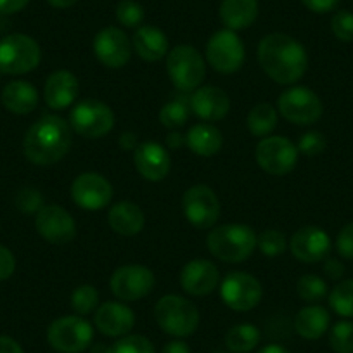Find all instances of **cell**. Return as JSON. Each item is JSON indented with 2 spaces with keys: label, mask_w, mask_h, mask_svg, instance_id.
Listing matches in <instances>:
<instances>
[{
  "label": "cell",
  "mask_w": 353,
  "mask_h": 353,
  "mask_svg": "<svg viewBox=\"0 0 353 353\" xmlns=\"http://www.w3.org/2000/svg\"><path fill=\"white\" fill-rule=\"evenodd\" d=\"M71 141V125L57 114H46L28 128L23 151L33 165L49 166L68 154Z\"/></svg>",
  "instance_id": "2"
},
{
  "label": "cell",
  "mask_w": 353,
  "mask_h": 353,
  "mask_svg": "<svg viewBox=\"0 0 353 353\" xmlns=\"http://www.w3.org/2000/svg\"><path fill=\"white\" fill-rule=\"evenodd\" d=\"M118 142H120V145L125 149V151H134V149L139 145L137 135L132 134V132H125V134H121L120 139H118Z\"/></svg>",
  "instance_id": "50"
},
{
  "label": "cell",
  "mask_w": 353,
  "mask_h": 353,
  "mask_svg": "<svg viewBox=\"0 0 353 353\" xmlns=\"http://www.w3.org/2000/svg\"><path fill=\"white\" fill-rule=\"evenodd\" d=\"M291 253L303 263H317L331 253V237L324 229L307 225L298 229L290 241Z\"/></svg>",
  "instance_id": "18"
},
{
  "label": "cell",
  "mask_w": 353,
  "mask_h": 353,
  "mask_svg": "<svg viewBox=\"0 0 353 353\" xmlns=\"http://www.w3.org/2000/svg\"><path fill=\"white\" fill-rule=\"evenodd\" d=\"M329 305L338 315L353 319V279L336 284L329 293Z\"/></svg>",
  "instance_id": "33"
},
{
  "label": "cell",
  "mask_w": 353,
  "mask_h": 353,
  "mask_svg": "<svg viewBox=\"0 0 353 353\" xmlns=\"http://www.w3.org/2000/svg\"><path fill=\"white\" fill-rule=\"evenodd\" d=\"M248 130L251 132V135L254 137H269L277 127V111L272 104L261 103L256 104L254 108H251V111L248 113Z\"/></svg>",
  "instance_id": "30"
},
{
  "label": "cell",
  "mask_w": 353,
  "mask_h": 353,
  "mask_svg": "<svg viewBox=\"0 0 353 353\" xmlns=\"http://www.w3.org/2000/svg\"><path fill=\"white\" fill-rule=\"evenodd\" d=\"M191 111L205 121H219L230 111V99L222 88L206 85L196 88L189 99Z\"/></svg>",
  "instance_id": "22"
},
{
  "label": "cell",
  "mask_w": 353,
  "mask_h": 353,
  "mask_svg": "<svg viewBox=\"0 0 353 353\" xmlns=\"http://www.w3.org/2000/svg\"><path fill=\"white\" fill-rule=\"evenodd\" d=\"M296 293L307 303H317L327 294V284L322 277L307 274L296 281Z\"/></svg>",
  "instance_id": "34"
},
{
  "label": "cell",
  "mask_w": 353,
  "mask_h": 353,
  "mask_svg": "<svg viewBox=\"0 0 353 353\" xmlns=\"http://www.w3.org/2000/svg\"><path fill=\"white\" fill-rule=\"evenodd\" d=\"M80 92V83L78 78L71 71L59 70L49 74L43 87V97L50 110H66L77 101Z\"/></svg>",
  "instance_id": "23"
},
{
  "label": "cell",
  "mask_w": 353,
  "mask_h": 353,
  "mask_svg": "<svg viewBox=\"0 0 353 353\" xmlns=\"http://www.w3.org/2000/svg\"><path fill=\"white\" fill-rule=\"evenodd\" d=\"M94 54L106 68L120 70L132 57V43L125 32L117 26L103 28L94 39Z\"/></svg>",
  "instance_id": "17"
},
{
  "label": "cell",
  "mask_w": 353,
  "mask_h": 353,
  "mask_svg": "<svg viewBox=\"0 0 353 353\" xmlns=\"http://www.w3.org/2000/svg\"><path fill=\"white\" fill-rule=\"evenodd\" d=\"M166 145H168L170 149H181L185 145V135L179 134V132H172V134H168V137H166Z\"/></svg>",
  "instance_id": "51"
},
{
  "label": "cell",
  "mask_w": 353,
  "mask_h": 353,
  "mask_svg": "<svg viewBox=\"0 0 353 353\" xmlns=\"http://www.w3.org/2000/svg\"><path fill=\"white\" fill-rule=\"evenodd\" d=\"M329 346L336 353H353V322L341 321L329 332Z\"/></svg>",
  "instance_id": "36"
},
{
  "label": "cell",
  "mask_w": 353,
  "mask_h": 353,
  "mask_svg": "<svg viewBox=\"0 0 353 353\" xmlns=\"http://www.w3.org/2000/svg\"><path fill=\"white\" fill-rule=\"evenodd\" d=\"M182 208L188 222L196 229H212L220 216L219 196L205 184L192 185L184 192Z\"/></svg>",
  "instance_id": "13"
},
{
  "label": "cell",
  "mask_w": 353,
  "mask_h": 353,
  "mask_svg": "<svg viewBox=\"0 0 353 353\" xmlns=\"http://www.w3.org/2000/svg\"><path fill=\"white\" fill-rule=\"evenodd\" d=\"M331 30L341 42H353V12L339 11L332 16Z\"/></svg>",
  "instance_id": "41"
},
{
  "label": "cell",
  "mask_w": 353,
  "mask_h": 353,
  "mask_svg": "<svg viewBox=\"0 0 353 353\" xmlns=\"http://www.w3.org/2000/svg\"><path fill=\"white\" fill-rule=\"evenodd\" d=\"M70 125L85 139H101L114 127V114L108 104L96 99L80 101L73 106Z\"/></svg>",
  "instance_id": "8"
},
{
  "label": "cell",
  "mask_w": 353,
  "mask_h": 353,
  "mask_svg": "<svg viewBox=\"0 0 353 353\" xmlns=\"http://www.w3.org/2000/svg\"><path fill=\"white\" fill-rule=\"evenodd\" d=\"M92 324L81 315L59 317L47 329V341L57 353H81L92 345Z\"/></svg>",
  "instance_id": "7"
},
{
  "label": "cell",
  "mask_w": 353,
  "mask_h": 353,
  "mask_svg": "<svg viewBox=\"0 0 353 353\" xmlns=\"http://www.w3.org/2000/svg\"><path fill=\"white\" fill-rule=\"evenodd\" d=\"M99 305V291L90 284H81L71 294V307L77 315H88Z\"/></svg>",
  "instance_id": "35"
},
{
  "label": "cell",
  "mask_w": 353,
  "mask_h": 353,
  "mask_svg": "<svg viewBox=\"0 0 353 353\" xmlns=\"http://www.w3.org/2000/svg\"><path fill=\"white\" fill-rule=\"evenodd\" d=\"M106 353H156L154 346L145 336L127 334L114 341Z\"/></svg>",
  "instance_id": "37"
},
{
  "label": "cell",
  "mask_w": 353,
  "mask_h": 353,
  "mask_svg": "<svg viewBox=\"0 0 353 353\" xmlns=\"http://www.w3.org/2000/svg\"><path fill=\"white\" fill-rule=\"evenodd\" d=\"M258 63L261 70L281 85H293L308 68L305 47L286 33H269L258 43Z\"/></svg>",
  "instance_id": "1"
},
{
  "label": "cell",
  "mask_w": 353,
  "mask_h": 353,
  "mask_svg": "<svg viewBox=\"0 0 353 353\" xmlns=\"http://www.w3.org/2000/svg\"><path fill=\"white\" fill-rule=\"evenodd\" d=\"M220 283V272L210 260L196 258L184 265L181 270L182 290L192 296H205L213 293Z\"/></svg>",
  "instance_id": "20"
},
{
  "label": "cell",
  "mask_w": 353,
  "mask_h": 353,
  "mask_svg": "<svg viewBox=\"0 0 353 353\" xmlns=\"http://www.w3.org/2000/svg\"><path fill=\"white\" fill-rule=\"evenodd\" d=\"M298 148L286 137L269 135L263 137L256 145L254 158L258 166L270 175H286L296 166L298 163Z\"/></svg>",
  "instance_id": "11"
},
{
  "label": "cell",
  "mask_w": 353,
  "mask_h": 353,
  "mask_svg": "<svg viewBox=\"0 0 353 353\" xmlns=\"http://www.w3.org/2000/svg\"><path fill=\"white\" fill-rule=\"evenodd\" d=\"M219 12L227 30L250 28L258 18V0H222Z\"/></svg>",
  "instance_id": "27"
},
{
  "label": "cell",
  "mask_w": 353,
  "mask_h": 353,
  "mask_svg": "<svg viewBox=\"0 0 353 353\" xmlns=\"http://www.w3.org/2000/svg\"><path fill=\"white\" fill-rule=\"evenodd\" d=\"M117 19L127 28H139L144 21V9L135 0H121L117 6Z\"/></svg>",
  "instance_id": "39"
},
{
  "label": "cell",
  "mask_w": 353,
  "mask_h": 353,
  "mask_svg": "<svg viewBox=\"0 0 353 353\" xmlns=\"http://www.w3.org/2000/svg\"><path fill=\"white\" fill-rule=\"evenodd\" d=\"M135 52L148 63H158L168 54V39L165 32L156 26H139L132 40Z\"/></svg>",
  "instance_id": "25"
},
{
  "label": "cell",
  "mask_w": 353,
  "mask_h": 353,
  "mask_svg": "<svg viewBox=\"0 0 353 353\" xmlns=\"http://www.w3.org/2000/svg\"><path fill=\"white\" fill-rule=\"evenodd\" d=\"M212 353H230V352H223V350H215V352H212Z\"/></svg>",
  "instance_id": "54"
},
{
  "label": "cell",
  "mask_w": 353,
  "mask_h": 353,
  "mask_svg": "<svg viewBox=\"0 0 353 353\" xmlns=\"http://www.w3.org/2000/svg\"><path fill=\"white\" fill-rule=\"evenodd\" d=\"M134 165L142 179L149 182L163 181L172 168L168 151L158 142H141L134 149Z\"/></svg>",
  "instance_id": "19"
},
{
  "label": "cell",
  "mask_w": 353,
  "mask_h": 353,
  "mask_svg": "<svg viewBox=\"0 0 353 353\" xmlns=\"http://www.w3.org/2000/svg\"><path fill=\"white\" fill-rule=\"evenodd\" d=\"M108 223L120 236L132 237L142 232L145 225V216L141 206L135 205V203L120 201L110 208Z\"/></svg>",
  "instance_id": "24"
},
{
  "label": "cell",
  "mask_w": 353,
  "mask_h": 353,
  "mask_svg": "<svg viewBox=\"0 0 353 353\" xmlns=\"http://www.w3.org/2000/svg\"><path fill=\"white\" fill-rule=\"evenodd\" d=\"M16 270V258L11 250L0 244V281H6L14 274Z\"/></svg>",
  "instance_id": "44"
},
{
  "label": "cell",
  "mask_w": 353,
  "mask_h": 353,
  "mask_svg": "<svg viewBox=\"0 0 353 353\" xmlns=\"http://www.w3.org/2000/svg\"><path fill=\"white\" fill-rule=\"evenodd\" d=\"M154 274L144 265L118 267L110 279V288L121 301H137L148 296L154 288Z\"/></svg>",
  "instance_id": "14"
},
{
  "label": "cell",
  "mask_w": 353,
  "mask_h": 353,
  "mask_svg": "<svg viewBox=\"0 0 353 353\" xmlns=\"http://www.w3.org/2000/svg\"><path fill=\"white\" fill-rule=\"evenodd\" d=\"M166 71L176 90L194 92L205 80V59L194 47L176 46L166 54Z\"/></svg>",
  "instance_id": "5"
},
{
  "label": "cell",
  "mask_w": 353,
  "mask_h": 353,
  "mask_svg": "<svg viewBox=\"0 0 353 353\" xmlns=\"http://www.w3.org/2000/svg\"><path fill=\"white\" fill-rule=\"evenodd\" d=\"M222 301L234 312L253 310L263 296V290L256 277L246 272H230L220 284Z\"/></svg>",
  "instance_id": "12"
},
{
  "label": "cell",
  "mask_w": 353,
  "mask_h": 353,
  "mask_svg": "<svg viewBox=\"0 0 353 353\" xmlns=\"http://www.w3.org/2000/svg\"><path fill=\"white\" fill-rule=\"evenodd\" d=\"M0 353H25L21 345L11 336H0Z\"/></svg>",
  "instance_id": "48"
},
{
  "label": "cell",
  "mask_w": 353,
  "mask_h": 353,
  "mask_svg": "<svg viewBox=\"0 0 353 353\" xmlns=\"http://www.w3.org/2000/svg\"><path fill=\"white\" fill-rule=\"evenodd\" d=\"M256 248H260L265 256H279L288 250V239L281 230L267 229L258 236Z\"/></svg>",
  "instance_id": "38"
},
{
  "label": "cell",
  "mask_w": 353,
  "mask_h": 353,
  "mask_svg": "<svg viewBox=\"0 0 353 353\" xmlns=\"http://www.w3.org/2000/svg\"><path fill=\"white\" fill-rule=\"evenodd\" d=\"M2 104L14 114H28L39 106V92L30 81H9L2 90Z\"/></svg>",
  "instance_id": "26"
},
{
  "label": "cell",
  "mask_w": 353,
  "mask_h": 353,
  "mask_svg": "<svg viewBox=\"0 0 353 353\" xmlns=\"http://www.w3.org/2000/svg\"><path fill=\"white\" fill-rule=\"evenodd\" d=\"M14 201L23 213H39L43 206V196L35 188H23L18 191Z\"/></svg>",
  "instance_id": "40"
},
{
  "label": "cell",
  "mask_w": 353,
  "mask_h": 353,
  "mask_svg": "<svg viewBox=\"0 0 353 353\" xmlns=\"http://www.w3.org/2000/svg\"><path fill=\"white\" fill-rule=\"evenodd\" d=\"M42 61L37 40L25 33H12L0 40V73L25 74L35 70Z\"/></svg>",
  "instance_id": "6"
},
{
  "label": "cell",
  "mask_w": 353,
  "mask_h": 353,
  "mask_svg": "<svg viewBox=\"0 0 353 353\" xmlns=\"http://www.w3.org/2000/svg\"><path fill=\"white\" fill-rule=\"evenodd\" d=\"M94 324L110 338H121L127 336L135 325V314L130 307L118 301H106L101 305L94 315Z\"/></svg>",
  "instance_id": "21"
},
{
  "label": "cell",
  "mask_w": 353,
  "mask_h": 353,
  "mask_svg": "<svg viewBox=\"0 0 353 353\" xmlns=\"http://www.w3.org/2000/svg\"><path fill=\"white\" fill-rule=\"evenodd\" d=\"M185 145L191 149L194 154L210 156L219 154L223 145V137L216 127L210 123H196L189 128L185 135Z\"/></svg>",
  "instance_id": "28"
},
{
  "label": "cell",
  "mask_w": 353,
  "mask_h": 353,
  "mask_svg": "<svg viewBox=\"0 0 353 353\" xmlns=\"http://www.w3.org/2000/svg\"><path fill=\"white\" fill-rule=\"evenodd\" d=\"M301 4L312 12H317V14H325V12L336 9V6L339 4V0H301Z\"/></svg>",
  "instance_id": "45"
},
{
  "label": "cell",
  "mask_w": 353,
  "mask_h": 353,
  "mask_svg": "<svg viewBox=\"0 0 353 353\" xmlns=\"http://www.w3.org/2000/svg\"><path fill=\"white\" fill-rule=\"evenodd\" d=\"M277 108L279 113L294 125H312L324 113L321 97L308 87L288 88L281 94Z\"/></svg>",
  "instance_id": "10"
},
{
  "label": "cell",
  "mask_w": 353,
  "mask_h": 353,
  "mask_svg": "<svg viewBox=\"0 0 353 353\" xmlns=\"http://www.w3.org/2000/svg\"><path fill=\"white\" fill-rule=\"evenodd\" d=\"M336 250L346 260H353V222L343 227L336 239Z\"/></svg>",
  "instance_id": "43"
},
{
  "label": "cell",
  "mask_w": 353,
  "mask_h": 353,
  "mask_svg": "<svg viewBox=\"0 0 353 353\" xmlns=\"http://www.w3.org/2000/svg\"><path fill=\"white\" fill-rule=\"evenodd\" d=\"M35 229L50 244L64 246L77 236V223L70 212L57 205H43L35 216Z\"/></svg>",
  "instance_id": "16"
},
{
  "label": "cell",
  "mask_w": 353,
  "mask_h": 353,
  "mask_svg": "<svg viewBox=\"0 0 353 353\" xmlns=\"http://www.w3.org/2000/svg\"><path fill=\"white\" fill-rule=\"evenodd\" d=\"M113 198V185L106 176L96 172H85L78 175L71 184V199L74 205L87 212L106 208Z\"/></svg>",
  "instance_id": "15"
},
{
  "label": "cell",
  "mask_w": 353,
  "mask_h": 353,
  "mask_svg": "<svg viewBox=\"0 0 353 353\" xmlns=\"http://www.w3.org/2000/svg\"><path fill=\"white\" fill-rule=\"evenodd\" d=\"M189 114H191L189 101L182 99V97L172 99L170 103H166L165 106L161 108V111H159V123H161L163 127L173 130V128H179L182 127V125H185Z\"/></svg>",
  "instance_id": "32"
},
{
  "label": "cell",
  "mask_w": 353,
  "mask_h": 353,
  "mask_svg": "<svg viewBox=\"0 0 353 353\" xmlns=\"http://www.w3.org/2000/svg\"><path fill=\"white\" fill-rule=\"evenodd\" d=\"M324 270L327 274V277H331V279H339L345 274V265L339 260H336V258H325Z\"/></svg>",
  "instance_id": "47"
},
{
  "label": "cell",
  "mask_w": 353,
  "mask_h": 353,
  "mask_svg": "<svg viewBox=\"0 0 353 353\" xmlns=\"http://www.w3.org/2000/svg\"><path fill=\"white\" fill-rule=\"evenodd\" d=\"M325 144H327V141H325L324 134H322V132H317V130H312V132H307V134L301 135V139H300V142H298L296 148H298V152H301V154L317 156L324 151Z\"/></svg>",
  "instance_id": "42"
},
{
  "label": "cell",
  "mask_w": 353,
  "mask_h": 353,
  "mask_svg": "<svg viewBox=\"0 0 353 353\" xmlns=\"http://www.w3.org/2000/svg\"><path fill=\"white\" fill-rule=\"evenodd\" d=\"M47 2L56 9H68L71 8V6L77 4L78 0H47Z\"/></svg>",
  "instance_id": "52"
},
{
  "label": "cell",
  "mask_w": 353,
  "mask_h": 353,
  "mask_svg": "<svg viewBox=\"0 0 353 353\" xmlns=\"http://www.w3.org/2000/svg\"><path fill=\"white\" fill-rule=\"evenodd\" d=\"M30 0H0V14H14L25 9Z\"/></svg>",
  "instance_id": "46"
},
{
  "label": "cell",
  "mask_w": 353,
  "mask_h": 353,
  "mask_svg": "<svg viewBox=\"0 0 353 353\" xmlns=\"http://www.w3.org/2000/svg\"><path fill=\"white\" fill-rule=\"evenodd\" d=\"M331 324V315L321 305H308L301 308L294 319V329L305 339H319L327 332Z\"/></svg>",
  "instance_id": "29"
},
{
  "label": "cell",
  "mask_w": 353,
  "mask_h": 353,
  "mask_svg": "<svg viewBox=\"0 0 353 353\" xmlns=\"http://www.w3.org/2000/svg\"><path fill=\"white\" fill-rule=\"evenodd\" d=\"M161 353H191V348L182 339H173V341H168L163 346Z\"/></svg>",
  "instance_id": "49"
},
{
  "label": "cell",
  "mask_w": 353,
  "mask_h": 353,
  "mask_svg": "<svg viewBox=\"0 0 353 353\" xmlns=\"http://www.w3.org/2000/svg\"><path fill=\"white\" fill-rule=\"evenodd\" d=\"M260 343V331L253 324H237L225 334V346L230 353H250Z\"/></svg>",
  "instance_id": "31"
},
{
  "label": "cell",
  "mask_w": 353,
  "mask_h": 353,
  "mask_svg": "<svg viewBox=\"0 0 353 353\" xmlns=\"http://www.w3.org/2000/svg\"><path fill=\"white\" fill-rule=\"evenodd\" d=\"M154 319L163 332L181 339L196 332L199 325V310L188 298L166 294L156 303Z\"/></svg>",
  "instance_id": "4"
},
{
  "label": "cell",
  "mask_w": 353,
  "mask_h": 353,
  "mask_svg": "<svg viewBox=\"0 0 353 353\" xmlns=\"http://www.w3.org/2000/svg\"><path fill=\"white\" fill-rule=\"evenodd\" d=\"M246 59L243 40L232 30H219L206 43V61L222 74L236 73Z\"/></svg>",
  "instance_id": "9"
},
{
  "label": "cell",
  "mask_w": 353,
  "mask_h": 353,
  "mask_svg": "<svg viewBox=\"0 0 353 353\" xmlns=\"http://www.w3.org/2000/svg\"><path fill=\"white\" fill-rule=\"evenodd\" d=\"M258 353H291V352L281 345H267V346H263V348H261Z\"/></svg>",
  "instance_id": "53"
},
{
  "label": "cell",
  "mask_w": 353,
  "mask_h": 353,
  "mask_svg": "<svg viewBox=\"0 0 353 353\" xmlns=\"http://www.w3.org/2000/svg\"><path fill=\"white\" fill-rule=\"evenodd\" d=\"M258 236L244 223H223L206 237L210 253L225 263H241L253 254Z\"/></svg>",
  "instance_id": "3"
}]
</instances>
